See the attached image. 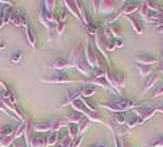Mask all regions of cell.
I'll use <instances>...</instances> for the list:
<instances>
[{"label":"cell","mask_w":163,"mask_h":147,"mask_svg":"<svg viewBox=\"0 0 163 147\" xmlns=\"http://www.w3.org/2000/svg\"><path fill=\"white\" fill-rule=\"evenodd\" d=\"M101 107L107 108L112 112L121 113V112H125V110L131 109V108H136V107H139V104L136 102H133V101H128V99H119V101H114V102L102 103Z\"/></svg>","instance_id":"1"},{"label":"cell","mask_w":163,"mask_h":147,"mask_svg":"<svg viewBox=\"0 0 163 147\" xmlns=\"http://www.w3.org/2000/svg\"><path fill=\"white\" fill-rule=\"evenodd\" d=\"M107 45H108V39L104 36V32H103L102 28H97V32H96V47H97V50L101 52V54L103 55V58H107L108 59V55H107Z\"/></svg>","instance_id":"2"},{"label":"cell","mask_w":163,"mask_h":147,"mask_svg":"<svg viewBox=\"0 0 163 147\" xmlns=\"http://www.w3.org/2000/svg\"><path fill=\"white\" fill-rule=\"evenodd\" d=\"M43 82L47 83H58V85H63V83H68V82H74L75 80L70 79L69 76H66L65 74H54L52 77H48V79H43Z\"/></svg>","instance_id":"3"},{"label":"cell","mask_w":163,"mask_h":147,"mask_svg":"<svg viewBox=\"0 0 163 147\" xmlns=\"http://www.w3.org/2000/svg\"><path fill=\"white\" fill-rule=\"evenodd\" d=\"M134 113H136V115L140 118L142 121L147 120L148 118H151L155 113V109H152V108H147V107H136V108H134Z\"/></svg>","instance_id":"4"},{"label":"cell","mask_w":163,"mask_h":147,"mask_svg":"<svg viewBox=\"0 0 163 147\" xmlns=\"http://www.w3.org/2000/svg\"><path fill=\"white\" fill-rule=\"evenodd\" d=\"M81 54H82L81 45L80 44L74 45V48L71 49V53H70V59H69V63H70L71 66H75L77 64V61L81 60Z\"/></svg>","instance_id":"5"},{"label":"cell","mask_w":163,"mask_h":147,"mask_svg":"<svg viewBox=\"0 0 163 147\" xmlns=\"http://www.w3.org/2000/svg\"><path fill=\"white\" fill-rule=\"evenodd\" d=\"M85 60L88 63V65L91 66L92 69L97 68V63H96V52L93 50V48L91 47L90 43H87L86 45V54H85Z\"/></svg>","instance_id":"6"},{"label":"cell","mask_w":163,"mask_h":147,"mask_svg":"<svg viewBox=\"0 0 163 147\" xmlns=\"http://www.w3.org/2000/svg\"><path fill=\"white\" fill-rule=\"evenodd\" d=\"M47 66L50 68V69H54V70H63V69L70 68L71 65H70L69 60H64V59H54V60L49 61Z\"/></svg>","instance_id":"7"},{"label":"cell","mask_w":163,"mask_h":147,"mask_svg":"<svg viewBox=\"0 0 163 147\" xmlns=\"http://www.w3.org/2000/svg\"><path fill=\"white\" fill-rule=\"evenodd\" d=\"M75 68L79 70L81 74H84L86 76H92V72H93V69L88 65V63L85 59H81V60L77 61V64L75 65Z\"/></svg>","instance_id":"8"},{"label":"cell","mask_w":163,"mask_h":147,"mask_svg":"<svg viewBox=\"0 0 163 147\" xmlns=\"http://www.w3.org/2000/svg\"><path fill=\"white\" fill-rule=\"evenodd\" d=\"M80 96H81V91L80 90H72L70 93H68V97H66V99L63 102V104H61L60 107L63 108V107H66V106L72 104V102H75L76 99H79Z\"/></svg>","instance_id":"9"},{"label":"cell","mask_w":163,"mask_h":147,"mask_svg":"<svg viewBox=\"0 0 163 147\" xmlns=\"http://www.w3.org/2000/svg\"><path fill=\"white\" fill-rule=\"evenodd\" d=\"M98 4H99V12L107 14V16L109 15L110 12H113L114 9H115V5H114L113 1H98Z\"/></svg>","instance_id":"10"},{"label":"cell","mask_w":163,"mask_h":147,"mask_svg":"<svg viewBox=\"0 0 163 147\" xmlns=\"http://www.w3.org/2000/svg\"><path fill=\"white\" fill-rule=\"evenodd\" d=\"M134 60L136 61V63H139L140 65H144V66H150V65L156 63L155 58L150 57V55H139V57L134 58Z\"/></svg>","instance_id":"11"},{"label":"cell","mask_w":163,"mask_h":147,"mask_svg":"<svg viewBox=\"0 0 163 147\" xmlns=\"http://www.w3.org/2000/svg\"><path fill=\"white\" fill-rule=\"evenodd\" d=\"M33 130L38 132H46L52 131V121H43V123H37L33 125Z\"/></svg>","instance_id":"12"},{"label":"cell","mask_w":163,"mask_h":147,"mask_svg":"<svg viewBox=\"0 0 163 147\" xmlns=\"http://www.w3.org/2000/svg\"><path fill=\"white\" fill-rule=\"evenodd\" d=\"M90 82L93 83L95 86H101V87H103L104 90L110 91L112 93H115L113 88H112V87H110L109 85H108V82H107V80L104 79V77H101V79H95V77H93L92 80H90Z\"/></svg>","instance_id":"13"},{"label":"cell","mask_w":163,"mask_h":147,"mask_svg":"<svg viewBox=\"0 0 163 147\" xmlns=\"http://www.w3.org/2000/svg\"><path fill=\"white\" fill-rule=\"evenodd\" d=\"M64 4H65V6H66V9H68L69 11H70V14H71L74 17H76L77 20H81V16H80L79 11H77V8H76L75 1L66 0V1H64Z\"/></svg>","instance_id":"14"},{"label":"cell","mask_w":163,"mask_h":147,"mask_svg":"<svg viewBox=\"0 0 163 147\" xmlns=\"http://www.w3.org/2000/svg\"><path fill=\"white\" fill-rule=\"evenodd\" d=\"M71 107H72V109H74V110H76L77 113L82 114V115H87V113L90 112V110H88L87 108L84 106L82 101H79V99H76L75 102H72Z\"/></svg>","instance_id":"15"},{"label":"cell","mask_w":163,"mask_h":147,"mask_svg":"<svg viewBox=\"0 0 163 147\" xmlns=\"http://www.w3.org/2000/svg\"><path fill=\"white\" fill-rule=\"evenodd\" d=\"M65 121H66V124H80L81 121H82V119H84V115L80 113H71L70 115H68L66 118H64Z\"/></svg>","instance_id":"16"},{"label":"cell","mask_w":163,"mask_h":147,"mask_svg":"<svg viewBox=\"0 0 163 147\" xmlns=\"http://www.w3.org/2000/svg\"><path fill=\"white\" fill-rule=\"evenodd\" d=\"M31 147H46L47 146V139L42 136H33L30 142Z\"/></svg>","instance_id":"17"},{"label":"cell","mask_w":163,"mask_h":147,"mask_svg":"<svg viewBox=\"0 0 163 147\" xmlns=\"http://www.w3.org/2000/svg\"><path fill=\"white\" fill-rule=\"evenodd\" d=\"M26 37H27V42L28 44L32 47V48H36V34H34L33 30L31 26H27L26 27Z\"/></svg>","instance_id":"18"},{"label":"cell","mask_w":163,"mask_h":147,"mask_svg":"<svg viewBox=\"0 0 163 147\" xmlns=\"http://www.w3.org/2000/svg\"><path fill=\"white\" fill-rule=\"evenodd\" d=\"M125 17H126V20H129L130 22H131V26L135 30V32L139 34H142V26H141L140 21L137 19H135V17H133V16H125Z\"/></svg>","instance_id":"19"},{"label":"cell","mask_w":163,"mask_h":147,"mask_svg":"<svg viewBox=\"0 0 163 147\" xmlns=\"http://www.w3.org/2000/svg\"><path fill=\"white\" fill-rule=\"evenodd\" d=\"M20 16H21V12L19 10H11V14H10V21L15 27H21L20 26Z\"/></svg>","instance_id":"20"},{"label":"cell","mask_w":163,"mask_h":147,"mask_svg":"<svg viewBox=\"0 0 163 147\" xmlns=\"http://www.w3.org/2000/svg\"><path fill=\"white\" fill-rule=\"evenodd\" d=\"M158 79H159V76L157 75V74H152V75L146 80V83H145V87H144V92H146V91L150 90V88H151V87L158 81Z\"/></svg>","instance_id":"21"},{"label":"cell","mask_w":163,"mask_h":147,"mask_svg":"<svg viewBox=\"0 0 163 147\" xmlns=\"http://www.w3.org/2000/svg\"><path fill=\"white\" fill-rule=\"evenodd\" d=\"M137 9H139V4L137 3H131V4H128L124 8V10L123 11H120L121 12V15H125V16H129L130 14H133L134 11H136Z\"/></svg>","instance_id":"22"},{"label":"cell","mask_w":163,"mask_h":147,"mask_svg":"<svg viewBox=\"0 0 163 147\" xmlns=\"http://www.w3.org/2000/svg\"><path fill=\"white\" fill-rule=\"evenodd\" d=\"M68 131H69V137L71 140H75L79 135V126L76 124H68Z\"/></svg>","instance_id":"23"},{"label":"cell","mask_w":163,"mask_h":147,"mask_svg":"<svg viewBox=\"0 0 163 147\" xmlns=\"http://www.w3.org/2000/svg\"><path fill=\"white\" fill-rule=\"evenodd\" d=\"M86 117H87L91 121H97V123H102V124H106V123H104V119H103L102 115H101L99 113H96V112H88Z\"/></svg>","instance_id":"24"},{"label":"cell","mask_w":163,"mask_h":147,"mask_svg":"<svg viewBox=\"0 0 163 147\" xmlns=\"http://www.w3.org/2000/svg\"><path fill=\"white\" fill-rule=\"evenodd\" d=\"M137 70H139V74L142 77H146V76H151L152 75V69L150 66H144V65H136Z\"/></svg>","instance_id":"25"},{"label":"cell","mask_w":163,"mask_h":147,"mask_svg":"<svg viewBox=\"0 0 163 147\" xmlns=\"http://www.w3.org/2000/svg\"><path fill=\"white\" fill-rule=\"evenodd\" d=\"M38 17H39V22L42 23V25L46 27V28H48V27H49L50 23L48 22V20H47L46 10H44V8H43V6L41 8V11H39V16H38Z\"/></svg>","instance_id":"26"},{"label":"cell","mask_w":163,"mask_h":147,"mask_svg":"<svg viewBox=\"0 0 163 147\" xmlns=\"http://www.w3.org/2000/svg\"><path fill=\"white\" fill-rule=\"evenodd\" d=\"M26 125H27V121L23 120L22 123H21V125H20V128L16 129L15 132H14V137H15V139H17V137H21V136L25 134V131H26Z\"/></svg>","instance_id":"27"},{"label":"cell","mask_w":163,"mask_h":147,"mask_svg":"<svg viewBox=\"0 0 163 147\" xmlns=\"http://www.w3.org/2000/svg\"><path fill=\"white\" fill-rule=\"evenodd\" d=\"M58 141V132L52 131L47 137V146H54Z\"/></svg>","instance_id":"28"},{"label":"cell","mask_w":163,"mask_h":147,"mask_svg":"<svg viewBox=\"0 0 163 147\" xmlns=\"http://www.w3.org/2000/svg\"><path fill=\"white\" fill-rule=\"evenodd\" d=\"M47 31H48V41H53L55 36H57V25L50 23L49 27L47 28Z\"/></svg>","instance_id":"29"},{"label":"cell","mask_w":163,"mask_h":147,"mask_svg":"<svg viewBox=\"0 0 163 147\" xmlns=\"http://www.w3.org/2000/svg\"><path fill=\"white\" fill-rule=\"evenodd\" d=\"M64 125H68L66 121H65V119H58V120L52 121V131L58 132V130H59L61 126H64Z\"/></svg>","instance_id":"30"},{"label":"cell","mask_w":163,"mask_h":147,"mask_svg":"<svg viewBox=\"0 0 163 147\" xmlns=\"http://www.w3.org/2000/svg\"><path fill=\"white\" fill-rule=\"evenodd\" d=\"M90 125H91V120H90L88 118H84L82 121L79 124V134H84L85 130H86Z\"/></svg>","instance_id":"31"},{"label":"cell","mask_w":163,"mask_h":147,"mask_svg":"<svg viewBox=\"0 0 163 147\" xmlns=\"http://www.w3.org/2000/svg\"><path fill=\"white\" fill-rule=\"evenodd\" d=\"M110 32H112V36L115 38H119L121 37V27L119 26V25H112V26L109 27Z\"/></svg>","instance_id":"32"},{"label":"cell","mask_w":163,"mask_h":147,"mask_svg":"<svg viewBox=\"0 0 163 147\" xmlns=\"http://www.w3.org/2000/svg\"><path fill=\"white\" fill-rule=\"evenodd\" d=\"M95 92H96L95 87H86V88H82V90H81V97H82V98L91 97Z\"/></svg>","instance_id":"33"},{"label":"cell","mask_w":163,"mask_h":147,"mask_svg":"<svg viewBox=\"0 0 163 147\" xmlns=\"http://www.w3.org/2000/svg\"><path fill=\"white\" fill-rule=\"evenodd\" d=\"M14 135L12 136H8V137H1L0 139V147H9L14 142Z\"/></svg>","instance_id":"34"},{"label":"cell","mask_w":163,"mask_h":147,"mask_svg":"<svg viewBox=\"0 0 163 147\" xmlns=\"http://www.w3.org/2000/svg\"><path fill=\"white\" fill-rule=\"evenodd\" d=\"M43 4H44V5H43V8H44L46 12H48V14H53L55 1H53V0H47V1H44Z\"/></svg>","instance_id":"35"},{"label":"cell","mask_w":163,"mask_h":147,"mask_svg":"<svg viewBox=\"0 0 163 147\" xmlns=\"http://www.w3.org/2000/svg\"><path fill=\"white\" fill-rule=\"evenodd\" d=\"M14 129L9 128V126H5V128L0 129V139L1 137H8V136H12L14 134Z\"/></svg>","instance_id":"36"},{"label":"cell","mask_w":163,"mask_h":147,"mask_svg":"<svg viewBox=\"0 0 163 147\" xmlns=\"http://www.w3.org/2000/svg\"><path fill=\"white\" fill-rule=\"evenodd\" d=\"M106 71H107V70H103V69L96 68V69H93L92 76H93L95 79H101V77H104V75H106Z\"/></svg>","instance_id":"37"},{"label":"cell","mask_w":163,"mask_h":147,"mask_svg":"<svg viewBox=\"0 0 163 147\" xmlns=\"http://www.w3.org/2000/svg\"><path fill=\"white\" fill-rule=\"evenodd\" d=\"M114 120H115V123L118 125H124L126 123V117L123 113H118L115 115V118H114Z\"/></svg>","instance_id":"38"},{"label":"cell","mask_w":163,"mask_h":147,"mask_svg":"<svg viewBox=\"0 0 163 147\" xmlns=\"http://www.w3.org/2000/svg\"><path fill=\"white\" fill-rule=\"evenodd\" d=\"M81 101H82L84 106L86 107V108H87L90 112H96V110H97V107L93 104V102H91V101H87V99H85V98H84V99H81Z\"/></svg>","instance_id":"39"},{"label":"cell","mask_w":163,"mask_h":147,"mask_svg":"<svg viewBox=\"0 0 163 147\" xmlns=\"http://www.w3.org/2000/svg\"><path fill=\"white\" fill-rule=\"evenodd\" d=\"M144 123V121L141 120L140 118H133V119H130L129 123H128V126L129 128H134V126H136V125H141Z\"/></svg>","instance_id":"40"},{"label":"cell","mask_w":163,"mask_h":147,"mask_svg":"<svg viewBox=\"0 0 163 147\" xmlns=\"http://www.w3.org/2000/svg\"><path fill=\"white\" fill-rule=\"evenodd\" d=\"M71 142H72V140L69 137V136H65L64 139L61 140V142L60 145L58 147H71Z\"/></svg>","instance_id":"41"},{"label":"cell","mask_w":163,"mask_h":147,"mask_svg":"<svg viewBox=\"0 0 163 147\" xmlns=\"http://www.w3.org/2000/svg\"><path fill=\"white\" fill-rule=\"evenodd\" d=\"M120 15H121V12H117V14H113V15H108L106 19V23H113Z\"/></svg>","instance_id":"42"},{"label":"cell","mask_w":163,"mask_h":147,"mask_svg":"<svg viewBox=\"0 0 163 147\" xmlns=\"http://www.w3.org/2000/svg\"><path fill=\"white\" fill-rule=\"evenodd\" d=\"M150 147H163V137H158V139L153 140Z\"/></svg>","instance_id":"43"},{"label":"cell","mask_w":163,"mask_h":147,"mask_svg":"<svg viewBox=\"0 0 163 147\" xmlns=\"http://www.w3.org/2000/svg\"><path fill=\"white\" fill-rule=\"evenodd\" d=\"M65 30V23L64 22H58L57 23V36L58 37H60L63 32Z\"/></svg>","instance_id":"44"},{"label":"cell","mask_w":163,"mask_h":147,"mask_svg":"<svg viewBox=\"0 0 163 147\" xmlns=\"http://www.w3.org/2000/svg\"><path fill=\"white\" fill-rule=\"evenodd\" d=\"M21 59H22V53H15L14 55L11 57V63H14V64H19L20 61H21Z\"/></svg>","instance_id":"45"},{"label":"cell","mask_w":163,"mask_h":147,"mask_svg":"<svg viewBox=\"0 0 163 147\" xmlns=\"http://www.w3.org/2000/svg\"><path fill=\"white\" fill-rule=\"evenodd\" d=\"M140 14L141 16H144V17H147L148 16V8L147 5H146V3H142V5H141V9H140Z\"/></svg>","instance_id":"46"},{"label":"cell","mask_w":163,"mask_h":147,"mask_svg":"<svg viewBox=\"0 0 163 147\" xmlns=\"http://www.w3.org/2000/svg\"><path fill=\"white\" fill-rule=\"evenodd\" d=\"M115 48H117L115 39H109V41H108V45H107V50H108V52H113Z\"/></svg>","instance_id":"47"},{"label":"cell","mask_w":163,"mask_h":147,"mask_svg":"<svg viewBox=\"0 0 163 147\" xmlns=\"http://www.w3.org/2000/svg\"><path fill=\"white\" fill-rule=\"evenodd\" d=\"M20 26L25 27V28L28 26V23H27V19H26V15H25V14H21V16H20Z\"/></svg>","instance_id":"48"},{"label":"cell","mask_w":163,"mask_h":147,"mask_svg":"<svg viewBox=\"0 0 163 147\" xmlns=\"http://www.w3.org/2000/svg\"><path fill=\"white\" fill-rule=\"evenodd\" d=\"M87 31L90 34H96V32H97V26H96L95 23H90V25H87Z\"/></svg>","instance_id":"49"},{"label":"cell","mask_w":163,"mask_h":147,"mask_svg":"<svg viewBox=\"0 0 163 147\" xmlns=\"http://www.w3.org/2000/svg\"><path fill=\"white\" fill-rule=\"evenodd\" d=\"M82 140H84V137H82V136H80L79 139L72 140V142H71V147H79L80 145H81V142H82Z\"/></svg>","instance_id":"50"},{"label":"cell","mask_w":163,"mask_h":147,"mask_svg":"<svg viewBox=\"0 0 163 147\" xmlns=\"http://www.w3.org/2000/svg\"><path fill=\"white\" fill-rule=\"evenodd\" d=\"M75 4H76V8H77V11H79L80 16H82V14L85 12L84 6H82V3H81V1H75Z\"/></svg>","instance_id":"51"},{"label":"cell","mask_w":163,"mask_h":147,"mask_svg":"<svg viewBox=\"0 0 163 147\" xmlns=\"http://www.w3.org/2000/svg\"><path fill=\"white\" fill-rule=\"evenodd\" d=\"M163 94V85H161V86L156 90V92H155V94H153V98H156V97H159V96H162Z\"/></svg>","instance_id":"52"},{"label":"cell","mask_w":163,"mask_h":147,"mask_svg":"<svg viewBox=\"0 0 163 147\" xmlns=\"http://www.w3.org/2000/svg\"><path fill=\"white\" fill-rule=\"evenodd\" d=\"M66 17H68V14L66 12H61L60 14V16H59V22H64L65 23V21H66Z\"/></svg>","instance_id":"53"},{"label":"cell","mask_w":163,"mask_h":147,"mask_svg":"<svg viewBox=\"0 0 163 147\" xmlns=\"http://www.w3.org/2000/svg\"><path fill=\"white\" fill-rule=\"evenodd\" d=\"M9 101H10V103H11V104H14V106L16 104V98H15V96H14V93H10Z\"/></svg>","instance_id":"54"},{"label":"cell","mask_w":163,"mask_h":147,"mask_svg":"<svg viewBox=\"0 0 163 147\" xmlns=\"http://www.w3.org/2000/svg\"><path fill=\"white\" fill-rule=\"evenodd\" d=\"M4 25H5L4 16H3V12H1V14H0V28H1V27H4Z\"/></svg>","instance_id":"55"},{"label":"cell","mask_w":163,"mask_h":147,"mask_svg":"<svg viewBox=\"0 0 163 147\" xmlns=\"http://www.w3.org/2000/svg\"><path fill=\"white\" fill-rule=\"evenodd\" d=\"M115 44H117L118 48H121L123 47V41L121 39H115Z\"/></svg>","instance_id":"56"},{"label":"cell","mask_w":163,"mask_h":147,"mask_svg":"<svg viewBox=\"0 0 163 147\" xmlns=\"http://www.w3.org/2000/svg\"><path fill=\"white\" fill-rule=\"evenodd\" d=\"M0 4H9V6H11L14 3L12 1H6V0H0Z\"/></svg>","instance_id":"57"},{"label":"cell","mask_w":163,"mask_h":147,"mask_svg":"<svg viewBox=\"0 0 163 147\" xmlns=\"http://www.w3.org/2000/svg\"><path fill=\"white\" fill-rule=\"evenodd\" d=\"M14 147H26L22 142H14Z\"/></svg>","instance_id":"58"},{"label":"cell","mask_w":163,"mask_h":147,"mask_svg":"<svg viewBox=\"0 0 163 147\" xmlns=\"http://www.w3.org/2000/svg\"><path fill=\"white\" fill-rule=\"evenodd\" d=\"M5 47H6V43H5V41H0V49H4Z\"/></svg>","instance_id":"59"},{"label":"cell","mask_w":163,"mask_h":147,"mask_svg":"<svg viewBox=\"0 0 163 147\" xmlns=\"http://www.w3.org/2000/svg\"><path fill=\"white\" fill-rule=\"evenodd\" d=\"M95 147H107V145L106 143H103V142H99V143H97Z\"/></svg>","instance_id":"60"},{"label":"cell","mask_w":163,"mask_h":147,"mask_svg":"<svg viewBox=\"0 0 163 147\" xmlns=\"http://www.w3.org/2000/svg\"><path fill=\"white\" fill-rule=\"evenodd\" d=\"M158 31L161 32V33H163V25H162V26H159V27H158Z\"/></svg>","instance_id":"61"},{"label":"cell","mask_w":163,"mask_h":147,"mask_svg":"<svg viewBox=\"0 0 163 147\" xmlns=\"http://www.w3.org/2000/svg\"><path fill=\"white\" fill-rule=\"evenodd\" d=\"M157 110H158V112H161V113H163V106H162V107H159Z\"/></svg>","instance_id":"62"},{"label":"cell","mask_w":163,"mask_h":147,"mask_svg":"<svg viewBox=\"0 0 163 147\" xmlns=\"http://www.w3.org/2000/svg\"><path fill=\"white\" fill-rule=\"evenodd\" d=\"M161 71L163 72V61H162V64H161Z\"/></svg>","instance_id":"63"},{"label":"cell","mask_w":163,"mask_h":147,"mask_svg":"<svg viewBox=\"0 0 163 147\" xmlns=\"http://www.w3.org/2000/svg\"><path fill=\"white\" fill-rule=\"evenodd\" d=\"M91 147H95V146H91Z\"/></svg>","instance_id":"64"}]
</instances>
